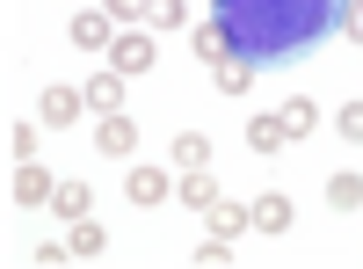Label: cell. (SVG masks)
Wrapping results in <instances>:
<instances>
[{"instance_id":"obj_2","label":"cell","mask_w":363,"mask_h":269,"mask_svg":"<svg viewBox=\"0 0 363 269\" xmlns=\"http://www.w3.org/2000/svg\"><path fill=\"white\" fill-rule=\"evenodd\" d=\"M8 190H15V212H37V204H51V197H58V175H51V168H37V160H15Z\"/></svg>"},{"instance_id":"obj_18","label":"cell","mask_w":363,"mask_h":269,"mask_svg":"<svg viewBox=\"0 0 363 269\" xmlns=\"http://www.w3.org/2000/svg\"><path fill=\"white\" fill-rule=\"evenodd\" d=\"M327 204H335V212H363V175H327Z\"/></svg>"},{"instance_id":"obj_24","label":"cell","mask_w":363,"mask_h":269,"mask_svg":"<svg viewBox=\"0 0 363 269\" xmlns=\"http://www.w3.org/2000/svg\"><path fill=\"white\" fill-rule=\"evenodd\" d=\"M342 37L363 44V0H342Z\"/></svg>"},{"instance_id":"obj_16","label":"cell","mask_w":363,"mask_h":269,"mask_svg":"<svg viewBox=\"0 0 363 269\" xmlns=\"http://www.w3.org/2000/svg\"><path fill=\"white\" fill-rule=\"evenodd\" d=\"M51 212H58V219L73 226V219H87V212H95V190H87V182H58V197H51Z\"/></svg>"},{"instance_id":"obj_10","label":"cell","mask_w":363,"mask_h":269,"mask_svg":"<svg viewBox=\"0 0 363 269\" xmlns=\"http://www.w3.org/2000/svg\"><path fill=\"white\" fill-rule=\"evenodd\" d=\"M277 124H284V138H313V131H320V102H313V95H291V102L277 109Z\"/></svg>"},{"instance_id":"obj_21","label":"cell","mask_w":363,"mask_h":269,"mask_svg":"<svg viewBox=\"0 0 363 269\" xmlns=\"http://www.w3.org/2000/svg\"><path fill=\"white\" fill-rule=\"evenodd\" d=\"M102 8H109L116 29H131V22H145V8H153V0H102Z\"/></svg>"},{"instance_id":"obj_19","label":"cell","mask_w":363,"mask_h":269,"mask_svg":"<svg viewBox=\"0 0 363 269\" xmlns=\"http://www.w3.org/2000/svg\"><path fill=\"white\" fill-rule=\"evenodd\" d=\"M145 29H189V0H153V8H145Z\"/></svg>"},{"instance_id":"obj_15","label":"cell","mask_w":363,"mask_h":269,"mask_svg":"<svg viewBox=\"0 0 363 269\" xmlns=\"http://www.w3.org/2000/svg\"><path fill=\"white\" fill-rule=\"evenodd\" d=\"M211 80H218V95H255V66H247V58H225V66H211Z\"/></svg>"},{"instance_id":"obj_1","label":"cell","mask_w":363,"mask_h":269,"mask_svg":"<svg viewBox=\"0 0 363 269\" xmlns=\"http://www.w3.org/2000/svg\"><path fill=\"white\" fill-rule=\"evenodd\" d=\"M109 66L124 73V80H138V73H153V66H160V51H153V37H145V29H116Z\"/></svg>"},{"instance_id":"obj_5","label":"cell","mask_w":363,"mask_h":269,"mask_svg":"<svg viewBox=\"0 0 363 269\" xmlns=\"http://www.w3.org/2000/svg\"><path fill=\"white\" fill-rule=\"evenodd\" d=\"M80 109H87V87H44V95H37V124L66 131V124H73Z\"/></svg>"},{"instance_id":"obj_13","label":"cell","mask_w":363,"mask_h":269,"mask_svg":"<svg viewBox=\"0 0 363 269\" xmlns=\"http://www.w3.org/2000/svg\"><path fill=\"white\" fill-rule=\"evenodd\" d=\"M247 212H255V233H291V219H298V212H291V197H277V190L255 197Z\"/></svg>"},{"instance_id":"obj_7","label":"cell","mask_w":363,"mask_h":269,"mask_svg":"<svg viewBox=\"0 0 363 269\" xmlns=\"http://www.w3.org/2000/svg\"><path fill=\"white\" fill-rule=\"evenodd\" d=\"M189 51L203 58V66H225V58H233V29L225 22H196L189 29Z\"/></svg>"},{"instance_id":"obj_25","label":"cell","mask_w":363,"mask_h":269,"mask_svg":"<svg viewBox=\"0 0 363 269\" xmlns=\"http://www.w3.org/2000/svg\"><path fill=\"white\" fill-rule=\"evenodd\" d=\"M37 262H44V269H58V262H73V248H66V241H44V248H37Z\"/></svg>"},{"instance_id":"obj_3","label":"cell","mask_w":363,"mask_h":269,"mask_svg":"<svg viewBox=\"0 0 363 269\" xmlns=\"http://www.w3.org/2000/svg\"><path fill=\"white\" fill-rule=\"evenodd\" d=\"M174 182H182L174 168H131V175H124V197L138 204V212H160V204L174 197Z\"/></svg>"},{"instance_id":"obj_14","label":"cell","mask_w":363,"mask_h":269,"mask_svg":"<svg viewBox=\"0 0 363 269\" xmlns=\"http://www.w3.org/2000/svg\"><path fill=\"white\" fill-rule=\"evenodd\" d=\"M174 197L189 204V212H211V204H218V182H211V168H189V175L174 182Z\"/></svg>"},{"instance_id":"obj_8","label":"cell","mask_w":363,"mask_h":269,"mask_svg":"<svg viewBox=\"0 0 363 269\" xmlns=\"http://www.w3.org/2000/svg\"><path fill=\"white\" fill-rule=\"evenodd\" d=\"M87 109H95V116H116V109H124V73H116V66H102L95 80H87Z\"/></svg>"},{"instance_id":"obj_12","label":"cell","mask_w":363,"mask_h":269,"mask_svg":"<svg viewBox=\"0 0 363 269\" xmlns=\"http://www.w3.org/2000/svg\"><path fill=\"white\" fill-rule=\"evenodd\" d=\"M167 160H174V175H189V168H211V138H203V131H174Z\"/></svg>"},{"instance_id":"obj_23","label":"cell","mask_w":363,"mask_h":269,"mask_svg":"<svg viewBox=\"0 0 363 269\" xmlns=\"http://www.w3.org/2000/svg\"><path fill=\"white\" fill-rule=\"evenodd\" d=\"M233 262V241H218V233H211V241L196 248V269H225Z\"/></svg>"},{"instance_id":"obj_22","label":"cell","mask_w":363,"mask_h":269,"mask_svg":"<svg viewBox=\"0 0 363 269\" xmlns=\"http://www.w3.org/2000/svg\"><path fill=\"white\" fill-rule=\"evenodd\" d=\"M37 131H44V124H15V131H8V153H15V160H37Z\"/></svg>"},{"instance_id":"obj_20","label":"cell","mask_w":363,"mask_h":269,"mask_svg":"<svg viewBox=\"0 0 363 269\" xmlns=\"http://www.w3.org/2000/svg\"><path fill=\"white\" fill-rule=\"evenodd\" d=\"M335 131H342L349 146H363V95H356V102H342V116H335Z\"/></svg>"},{"instance_id":"obj_9","label":"cell","mask_w":363,"mask_h":269,"mask_svg":"<svg viewBox=\"0 0 363 269\" xmlns=\"http://www.w3.org/2000/svg\"><path fill=\"white\" fill-rule=\"evenodd\" d=\"M66 248H73V262H95V255L109 248L102 219H95V212H87V219H73V226H66Z\"/></svg>"},{"instance_id":"obj_17","label":"cell","mask_w":363,"mask_h":269,"mask_svg":"<svg viewBox=\"0 0 363 269\" xmlns=\"http://www.w3.org/2000/svg\"><path fill=\"white\" fill-rule=\"evenodd\" d=\"M284 124H277V116H247V153H284Z\"/></svg>"},{"instance_id":"obj_11","label":"cell","mask_w":363,"mask_h":269,"mask_svg":"<svg viewBox=\"0 0 363 269\" xmlns=\"http://www.w3.org/2000/svg\"><path fill=\"white\" fill-rule=\"evenodd\" d=\"M203 219H211V233H218V241H240V233H255V212H247V204H225V197L211 204Z\"/></svg>"},{"instance_id":"obj_6","label":"cell","mask_w":363,"mask_h":269,"mask_svg":"<svg viewBox=\"0 0 363 269\" xmlns=\"http://www.w3.org/2000/svg\"><path fill=\"white\" fill-rule=\"evenodd\" d=\"M73 44L109 58V44H116V22H109V8H80V15H73Z\"/></svg>"},{"instance_id":"obj_4","label":"cell","mask_w":363,"mask_h":269,"mask_svg":"<svg viewBox=\"0 0 363 269\" xmlns=\"http://www.w3.org/2000/svg\"><path fill=\"white\" fill-rule=\"evenodd\" d=\"M95 153L131 160V153H138V116H124V109H116V116H102V124H95Z\"/></svg>"}]
</instances>
